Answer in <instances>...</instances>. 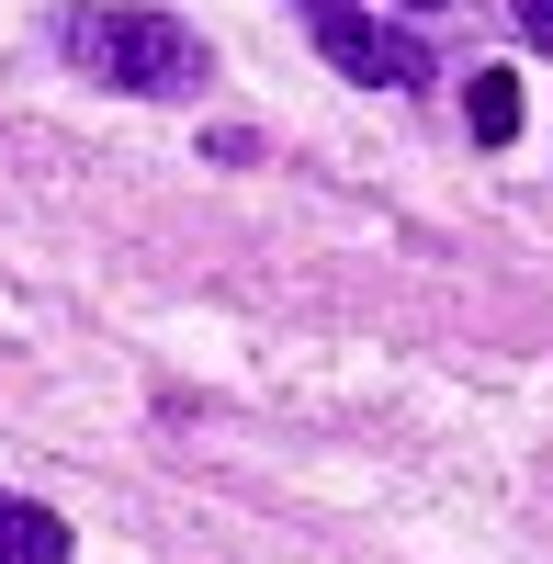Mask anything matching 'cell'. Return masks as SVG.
Returning a JSON list of instances; mask_svg holds the SVG:
<instances>
[{
	"label": "cell",
	"instance_id": "obj_1",
	"mask_svg": "<svg viewBox=\"0 0 553 564\" xmlns=\"http://www.w3.org/2000/svg\"><path fill=\"white\" fill-rule=\"evenodd\" d=\"M57 57L102 90H135V102H193L215 79L204 34L181 12H148V0H90V12H57Z\"/></svg>",
	"mask_w": 553,
	"mask_h": 564
},
{
	"label": "cell",
	"instance_id": "obj_2",
	"mask_svg": "<svg viewBox=\"0 0 553 564\" xmlns=\"http://www.w3.org/2000/svg\"><path fill=\"white\" fill-rule=\"evenodd\" d=\"M305 12H316V57H328L339 79H361V90H419L430 79V45L406 23L361 12V0H305Z\"/></svg>",
	"mask_w": 553,
	"mask_h": 564
},
{
	"label": "cell",
	"instance_id": "obj_3",
	"mask_svg": "<svg viewBox=\"0 0 553 564\" xmlns=\"http://www.w3.org/2000/svg\"><path fill=\"white\" fill-rule=\"evenodd\" d=\"M0 564H68V520L34 497H0Z\"/></svg>",
	"mask_w": 553,
	"mask_h": 564
},
{
	"label": "cell",
	"instance_id": "obj_4",
	"mask_svg": "<svg viewBox=\"0 0 553 564\" xmlns=\"http://www.w3.org/2000/svg\"><path fill=\"white\" fill-rule=\"evenodd\" d=\"M464 124H475V148H509V135H520V79L509 68H475L464 79Z\"/></svg>",
	"mask_w": 553,
	"mask_h": 564
},
{
	"label": "cell",
	"instance_id": "obj_5",
	"mask_svg": "<svg viewBox=\"0 0 553 564\" xmlns=\"http://www.w3.org/2000/svg\"><path fill=\"white\" fill-rule=\"evenodd\" d=\"M520 34H531L542 57H553V0H520Z\"/></svg>",
	"mask_w": 553,
	"mask_h": 564
},
{
	"label": "cell",
	"instance_id": "obj_6",
	"mask_svg": "<svg viewBox=\"0 0 553 564\" xmlns=\"http://www.w3.org/2000/svg\"><path fill=\"white\" fill-rule=\"evenodd\" d=\"M395 12H452V0H395Z\"/></svg>",
	"mask_w": 553,
	"mask_h": 564
}]
</instances>
